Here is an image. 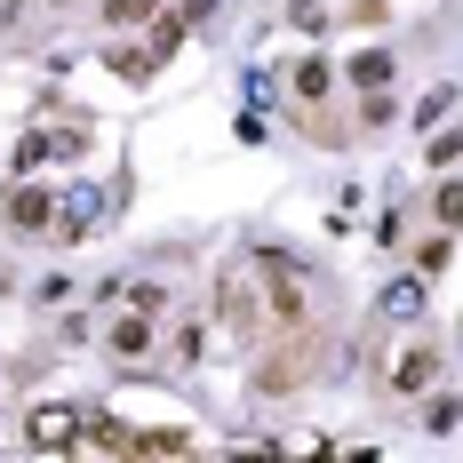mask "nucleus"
Returning <instances> with one entry per match:
<instances>
[{"mask_svg":"<svg viewBox=\"0 0 463 463\" xmlns=\"http://www.w3.org/2000/svg\"><path fill=\"white\" fill-rule=\"evenodd\" d=\"M248 272L264 279V296H272V327H288V335H296V327L312 320V296H304V272H296V264H288L279 248H256V256H248Z\"/></svg>","mask_w":463,"mask_h":463,"instance_id":"1","label":"nucleus"},{"mask_svg":"<svg viewBox=\"0 0 463 463\" xmlns=\"http://www.w3.org/2000/svg\"><path fill=\"white\" fill-rule=\"evenodd\" d=\"M8 224H16V232H48V224H56V192L16 184V192H8Z\"/></svg>","mask_w":463,"mask_h":463,"instance_id":"2","label":"nucleus"},{"mask_svg":"<svg viewBox=\"0 0 463 463\" xmlns=\"http://www.w3.org/2000/svg\"><path fill=\"white\" fill-rule=\"evenodd\" d=\"M24 431H33V448H72V439H80V416L48 400V408H33V416H24Z\"/></svg>","mask_w":463,"mask_h":463,"instance_id":"3","label":"nucleus"},{"mask_svg":"<svg viewBox=\"0 0 463 463\" xmlns=\"http://www.w3.org/2000/svg\"><path fill=\"white\" fill-rule=\"evenodd\" d=\"M96 216H104V192H96V184H72V200L56 208V224H48V232H56V240H80Z\"/></svg>","mask_w":463,"mask_h":463,"instance_id":"4","label":"nucleus"},{"mask_svg":"<svg viewBox=\"0 0 463 463\" xmlns=\"http://www.w3.org/2000/svg\"><path fill=\"white\" fill-rule=\"evenodd\" d=\"M431 375H439V352H408V360L392 368V383H383V392H400V400H416V392L431 383Z\"/></svg>","mask_w":463,"mask_h":463,"instance_id":"5","label":"nucleus"},{"mask_svg":"<svg viewBox=\"0 0 463 463\" xmlns=\"http://www.w3.org/2000/svg\"><path fill=\"white\" fill-rule=\"evenodd\" d=\"M383 320H423V272H408V279L383 288Z\"/></svg>","mask_w":463,"mask_h":463,"instance_id":"6","label":"nucleus"},{"mask_svg":"<svg viewBox=\"0 0 463 463\" xmlns=\"http://www.w3.org/2000/svg\"><path fill=\"white\" fill-rule=\"evenodd\" d=\"M224 320L240 327V335H256V312H248V264H232V272H224Z\"/></svg>","mask_w":463,"mask_h":463,"instance_id":"7","label":"nucleus"},{"mask_svg":"<svg viewBox=\"0 0 463 463\" xmlns=\"http://www.w3.org/2000/svg\"><path fill=\"white\" fill-rule=\"evenodd\" d=\"M352 80H360L368 96H383L392 89V56H383V48H360V56H352Z\"/></svg>","mask_w":463,"mask_h":463,"instance_id":"8","label":"nucleus"},{"mask_svg":"<svg viewBox=\"0 0 463 463\" xmlns=\"http://www.w3.org/2000/svg\"><path fill=\"white\" fill-rule=\"evenodd\" d=\"M296 375H304V352H279L256 368V392H296Z\"/></svg>","mask_w":463,"mask_h":463,"instance_id":"9","label":"nucleus"},{"mask_svg":"<svg viewBox=\"0 0 463 463\" xmlns=\"http://www.w3.org/2000/svg\"><path fill=\"white\" fill-rule=\"evenodd\" d=\"M112 72H120L128 89H144V80L160 72V56H152V48H112Z\"/></svg>","mask_w":463,"mask_h":463,"instance_id":"10","label":"nucleus"},{"mask_svg":"<svg viewBox=\"0 0 463 463\" xmlns=\"http://www.w3.org/2000/svg\"><path fill=\"white\" fill-rule=\"evenodd\" d=\"M448 264H456V232H439V240H423V248H416V272L423 279H439Z\"/></svg>","mask_w":463,"mask_h":463,"instance_id":"11","label":"nucleus"},{"mask_svg":"<svg viewBox=\"0 0 463 463\" xmlns=\"http://www.w3.org/2000/svg\"><path fill=\"white\" fill-rule=\"evenodd\" d=\"M137 463H192V439H137Z\"/></svg>","mask_w":463,"mask_h":463,"instance_id":"12","label":"nucleus"},{"mask_svg":"<svg viewBox=\"0 0 463 463\" xmlns=\"http://www.w3.org/2000/svg\"><path fill=\"white\" fill-rule=\"evenodd\" d=\"M160 0H104V24H152Z\"/></svg>","mask_w":463,"mask_h":463,"instance_id":"13","label":"nucleus"},{"mask_svg":"<svg viewBox=\"0 0 463 463\" xmlns=\"http://www.w3.org/2000/svg\"><path fill=\"white\" fill-rule=\"evenodd\" d=\"M112 352H120V360L152 352V327H144V320H120V327H112Z\"/></svg>","mask_w":463,"mask_h":463,"instance_id":"14","label":"nucleus"},{"mask_svg":"<svg viewBox=\"0 0 463 463\" xmlns=\"http://www.w3.org/2000/svg\"><path fill=\"white\" fill-rule=\"evenodd\" d=\"M431 216H439V224H448V232L463 224V184H456V176H448V184L431 192Z\"/></svg>","mask_w":463,"mask_h":463,"instance_id":"15","label":"nucleus"},{"mask_svg":"<svg viewBox=\"0 0 463 463\" xmlns=\"http://www.w3.org/2000/svg\"><path fill=\"white\" fill-rule=\"evenodd\" d=\"M296 96H312V104L327 96V64H320V56H312V64H296Z\"/></svg>","mask_w":463,"mask_h":463,"instance_id":"16","label":"nucleus"},{"mask_svg":"<svg viewBox=\"0 0 463 463\" xmlns=\"http://www.w3.org/2000/svg\"><path fill=\"white\" fill-rule=\"evenodd\" d=\"M176 41H184V16H152V56H168Z\"/></svg>","mask_w":463,"mask_h":463,"instance_id":"17","label":"nucleus"},{"mask_svg":"<svg viewBox=\"0 0 463 463\" xmlns=\"http://www.w3.org/2000/svg\"><path fill=\"white\" fill-rule=\"evenodd\" d=\"M423 152H431V168H448V160H456V152H463V128H439V137L423 144Z\"/></svg>","mask_w":463,"mask_h":463,"instance_id":"18","label":"nucleus"},{"mask_svg":"<svg viewBox=\"0 0 463 463\" xmlns=\"http://www.w3.org/2000/svg\"><path fill=\"white\" fill-rule=\"evenodd\" d=\"M448 104H456V96H448V89H431V96L416 104V120H423V128H431V120H448Z\"/></svg>","mask_w":463,"mask_h":463,"instance_id":"19","label":"nucleus"},{"mask_svg":"<svg viewBox=\"0 0 463 463\" xmlns=\"http://www.w3.org/2000/svg\"><path fill=\"white\" fill-rule=\"evenodd\" d=\"M216 16V0H184V24H208Z\"/></svg>","mask_w":463,"mask_h":463,"instance_id":"20","label":"nucleus"},{"mask_svg":"<svg viewBox=\"0 0 463 463\" xmlns=\"http://www.w3.org/2000/svg\"><path fill=\"white\" fill-rule=\"evenodd\" d=\"M16 16H24V0H0V33H8V24H16Z\"/></svg>","mask_w":463,"mask_h":463,"instance_id":"21","label":"nucleus"}]
</instances>
